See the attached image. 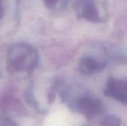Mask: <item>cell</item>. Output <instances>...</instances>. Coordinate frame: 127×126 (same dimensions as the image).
<instances>
[{
	"instance_id": "obj_5",
	"label": "cell",
	"mask_w": 127,
	"mask_h": 126,
	"mask_svg": "<svg viewBox=\"0 0 127 126\" xmlns=\"http://www.w3.org/2000/svg\"><path fill=\"white\" fill-rule=\"evenodd\" d=\"M99 126H126L121 118L114 115L105 117L99 123Z\"/></svg>"
},
{
	"instance_id": "obj_4",
	"label": "cell",
	"mask_w": 127,
	"mask_h": 126,
	"mask_svg": "<svg viewBox=\"0 0 127 126\" xmlns=\"http://www.w3.org/2000/svg\"><path fill=\"white\" fill-rule=\"evenodd\" d=\"M105 61L96 55L88 54L81 57L78 63V69L85 75L99 73L105 67Z\"/></svg>"
},
{
	"instance_id": "obj_7",
	"label": "cell",
	"mask_w": 127,
	"mask_h": 126,
	"mask_svg": "<svg viewBox=\"0 0 127 126\" xmlns=\"http://www.w3.org/2000/svg\"><path fill=\"white\" fill-rule=\"evenodd\" d=\"M43 3L48 9L52 10V9H55L56 7L57 3H58L59 0H42Z\"/></svg>"
},
{
	"instance_id": "obj_6",
	"label": "cell",
	"mask_w": 127,
	"mask_h": 126,
	"mask_svg": "<svg viewBox=\"0 0 127 126\" xmlns=\"http://www.w3.org/2000/svg\"><path fill=\"white\" fill-rule=\"evenodd\" d=\"M0 126H20L15 120L10 118H0Z\"/></svg>"
},
{
	"instance_id": "obj_2",
	"label": "cell",
	"mask_w": 127,
	"mask_h": 126,
	"mask_svg": "<svg viewBox=\"0 0 127 126\" xmlns=\"http://www.w3.org/2000/svg\"><path fill=\"white\" fill-rule=\"evenodd\" d=\"M72 106L76 111L87 118H94L101 112L102 104L98 99L88 95H83L76 99L72 103Z\"/></svg>"
},
{
	"instance_id": "obj_1",
	"label": "cell",
	"mask_w": 127,
	"mask_h": 126,
	"mask_svg": "<svg viewBox=\"0 0 127 126\" xmlns=\"http://www.w3.org/2000/svg\"><path fill=\"white\" fill-rule=\"evenodd\" d=\"M39 54L35 47L25 42L11 45L6 54L8 71L14 75H27L36 68Z\"/></svg>"
},
{
	"instance_id": "obj_8",
	"label": "cell",
	"mask_w": 127,
	"mask_h": 126,
	"mask_svg": "<svg viewBox=\"0 0 127 126\" xmlns=\"http://www.w3.org/2000/svg\"><path fill=\"white\" fill-rule=\"evenodd\" d=\"M5 14V4L4 0H0V23L3 20Z\"/></svg>"
},
{
	"instance_id": "obj_3",
	"label": "cell",
	"mask_w": 127,
	"mask_h": 126,
	"mask_svg": "<svg viewBox=\"0 0 127 126\" xmlns=\"http://www.w3.org/2000/svg\"><path fill=\"white\" fill-rule=\"evenodd\" d=\"M104 92L107 97L127 104V78H109Z\"/></svg>"
}]
</instances>
